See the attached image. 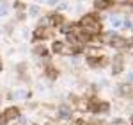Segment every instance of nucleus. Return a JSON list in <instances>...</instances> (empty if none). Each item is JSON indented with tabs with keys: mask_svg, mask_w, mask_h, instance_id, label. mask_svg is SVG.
Wrapping results in <instances>:
<instances>
[{
	"mask_svg": "<svg viewBox=\"0 0 133 125\" xmlns=\"http://www.w3.org/2000/svg\"><path fill=\"white\" fill-rule=\"evenodd\" d=\"M2 116L5 118V122H9V120H16V118L20 116V111H18V107L12 105V107H7V109L4 111V115H2Z\"/></svg>",
	"mask_w": 133,
	"mask_h": 125,
	"instance_id": "1",
	"label": "nucleus"
},
{
	"mask_svg": "<svg viewBox=\"0 0 133 125\" xmlns=\"http://www.w3.org/2000/svg\"><path fill=\"white\" fill-rule=\"evenodd\" d=\"M59 118L69 120V118H71V107H69V105H61V107H59Z\"/></svg>",
	"mask_w": 133,
	"mask_h": 125,
	"instance_id": "2",
	"label": "nucleus"
},
{
	"mask_svg": "<svg viewBox=\"0 0 133 125\" xmlns=\"http://www.w3.org/2000/svg\"><path fill=\"white\" fill-rule=\"evenodd\" d=\"M119 93H121V96H130L131 95V84H123L119 88Z\"/></svg>",
	"mask_w": 133,
	"mask_h": 125,
	"instance_id": "3",
	"label": "nucleus"
},
{
	"mask_svg": "<svg viewBox=\"0 0 133 125\" xmlns=\"http://www.w3.org/2000/svg\"><path fill=\"white\" fill-rule=\"evenodd\" d=\"M48 34H46V31L44 29H41V27H37L36 29V32H34V39H44Z\"/></svg>",
	"mask_w": 133,
	"mask_h": 125,
	"instance_id": "4",
	"label": "nucleus"
},
{
	"mask_svg": "<svg viewBox=\"0 0 133 125\" xmlns=\"http://www.w3.org/2000/svg\"><path fill=\"white\" fill-rule=\"evenodd\" d=\"M62 21H64V18H62L61 14H51V18H50V23L51 25H62Z\"/></svg>",
	"mask_w": 133,
	"mask_h": 125,
	"instance_id": "5",
	"label": "nucleus"
},
{
	"mask_svg": "<svg viewBox=\"0 0 133 125\" xmlns=\"http://www.w3.org/2000/svg\"><path fill=\"white\" fill-rule=\"evenodd\" d=\"M51 50H53L55 54H62V50H64V43H62V41H53Z\"/></svg>",
	"mask_w": 133,
	"mask_h": 125,
	"instance_id": "6",
	"label": "nucleus"
},
{
	"mask_svg": "<svg viewBox=\"0 0 133 125\" xmlns=\"http://www.w3.org/2000/svg\"><path fill=\"white\" fill-rule=\"evenodd\" d=\"M112 4L114 2H99V0H96V2H94V7H96V9H108Z\"/></svg>",
	"mask_w": 133,
	"mask_h": 125,
	"instance_id": "7",
	"label": "nucleus"
},
{
	"mask_svg": "<svg viewBox=\"0 0 133 125\" xmlns=\"http://www.w3.org/2000/svg\"><path fill=\"white\" fill-rule=\"evenodd\" d=\"M34 54H37V55H46L48 50H46L44 45H37V47H34Z\"/></svg>",
	"mask_w": 133,
	"mask_h": 125,
	"instance_id": "8",
	"label": "nucleus"
},
{
	"mask_svg": "<svg viewBox=\"0 0 133 125\" xmlns=\"http://www.w3.org/2000/svg\"><path fill=\"white\" fill-rule=\"evenodd\" d=\"M112 72L114 73H121V72H123V64H121V61H117V64H114V66H112Z\"/></svg>",
	"mask_w": 133,
	"mask_h": 125,
	"instance_id": "9",
	"label": "nucleus"
},
{
	"mask_svg": "<svg viewBox=\"0 0 133 125\" xmlns=\"http://www.w3.org/2000/svg\"><path fill=\"white\" fill-rule=\"evenodd\" d=\"M48 75H50V79H57V70H53L51 66H48Z\"/></svg>",
	"mask_w": 133,
	"mask_h": 125,
	"instance_id": "10",
	"label": "nucleus"
},
{
	"mask_svg": "<svg viewBox=\"0 0 133 125\" xmlns=\"http://www.w3.org/2000/svg\"><path fill=\"white\" fill-rule=\"evenodd\" d=\"M37 13H39V7H37V5H32V7H30V14H32V16H36Z\"/></svg>",
	"mask_w": 133,
	"mask_h": 125,
	"instance_id": "11",
	"label": "nucleus"
},
{
	"mask_svg": "<svg viewBox=\"0 0 133 125\" xmlns=\"http://www.w3.org/2000/svg\"><path fill=\"white\" fill-rule=\"evenodd\" d=\"M14 7H18V9H23V7H25V4H23V2H16V4H14Z\"/></svg>",
	"mask_w": 133,
	"mask_h": 125,
	"instance_id": "12",
	"label": "nucleus"
},
{
	"mask_svg": "<svg viewBox=\"0 0 133 125\" xmlns=\"http://www.w3.org/2000/svg\"><path fill=\"white\" fill-rule=\"evenodd\" d=\"M112 25H114V27H119V25H121V21L117 20V18H114V20H112Z\"/></svg>",
	"mask_w": 133,
	"mask_h": 125,
	"instance_id": "13",
	"label": "nucleus"
},
{
	"mask_svg": "<svg viewBox=\"0 0 133 125\" xmlns=\"http://www.w3.org/2000/svg\"><path fill=\"white\" fill-rule=\"evenodd\" d=\"M4 14H7V7H0V16H4Z\"/></svg>",
	"mask_w": 133,
	"mask_h": 125,
	"instance_id": "14",
	"label": "nucleus"
},
{
	"mask_svg": "<svg viewBox=\"0 0 133 125\" xmlns=\"http://www.w3.org/2000/svg\"><path fill=\"white\" fill-rule=\"evenodd\" d=\"M0 125H7V122H5V118H4V116H0Z\"/></svg>",
	"mask_w": 133,
	"mask_h": 125,
	"instance_id": "15",
	"label": "nucleus"
},
{
	"mask_svg": "<svg viewBox=\"0 0 133 125\" xmlns=\"http://www.w3.org/2000/svg\"><path fill=\"white\" fill-rule=\"evenodd\" d=\"M112 125H123V122H121V120H114Z\"/></svg>",
	"mask_w": 133,
	"mask_h": 125,
	"instance_id": "16",
	"label": "nucleus"
},
{
	"mask_svg": "<svg viewBox=\"0 0 133 125\" xmlns=\"http://www.w3.org/2000/svg\"><path fill=\"white\" fill-rule=\"evenodd\" d=\"M0 70H2V62H0Z\"/></svg>",
	"mask_w": 133,
	"mask_h": 125,
	"instance_id": "17",
	"label": "nucleus"
}]
</instances>
